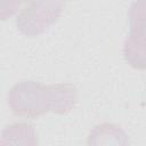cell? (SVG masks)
Wrapping results in <instances>:
<instances>
[{"mask_svg":"<svg viewBox=\"0 0 146 146\" xmlns=\"http://www.w3.org/2000/svg\"><path fill=\"white\" fill-rule=\"evenodd\" d=\"M8 105L16 116L36 119L49 112L47 88L38 81L18 82L8 92Z\"/></svg>","mask_w":146,"mask_h":146,"instance_id":"obj_1","label":"cell"},{"mask_svg":"<svg viewBox=\"0 0 146 146\" xmlns=\"http://www.w3.org/2000/svg\"><path fill=\"white\" fill-rule=\"evenodd\" d=\"M128 16L130 30L123 44L124 59L133 68L146 70V0L132 2Z\"/></svg>","mask_w":146,"mask_h":146,"instance_id":"obj_2","label":"cell"},{"mask_svg":"<svg viewBox=\"0 0 146 146\" xmlns=\"http://www.w3.org/2000/svg\"><path fill=\"white\" fill-rule=\"evenodd\" d=\"M46 88L49 112L55 114H67L75 107L78 103V90L74 84L62 82L48 84Z\"/></svg>","mask_w":146,"mask_h":146,"instance_id":"obj_4","label":"cell"},{"mask_svg":"<svg viewBox=\"0 0 146 146\" xmlns=\"http://www.w3.org/2000/svg\"><path fill=\"white\" fill-rule=\"evenodd\" d=\"M125 131L115 123L103 122L95 125L88 135L87 146H128Z\"/></svg>","mask_w":146,"mask_h":146,"instance_id":"obj_5","label":"cell"},{"mask_svg":"<svg viewBox=\"0 0 146 146\" xmlns=\"http://www.w3.org/2000/svg\"><path fill=\"white\" fill-rule=\"evenodd\" d=\"M63 7V1H30L17 14V29L26 36H38L58 19Z\"/></svg>","mask_w":146,"mask_h":146,"instance_id":"obj_3","label":"cell"},{"mask_svg":"<svg viewBox=\"0 0 146 146\" xmlns=\"http://www.w3.org/2000/svg\"><path fill=\"white\" fill-rule=\"evenodd\" d=\"M2 146H38V135L34 127L26 122L7 125L1 132Z\"/></svg>","mask_w":146,"mask_h":146,"instance_id":"obj_6","label":"cell"}]
</instances>
